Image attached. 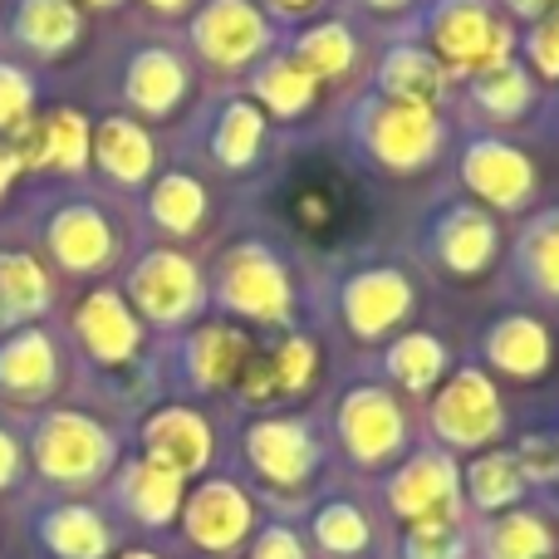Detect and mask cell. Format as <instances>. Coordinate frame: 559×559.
Returning a JSON list of instances; mask_svg holds the SVG:
<instances>
[{"label":"cell","instance_id":"1","mask_svg":"<svg viewBox=\"0 0 559 559\" xmlns=\"http://www.w3.org/2000/svg\"><path fill=\"white\" fill-rule=\"evenodd\" d=\"M427 49L442 59V69L452 79H476L486 69L515 59V29L511 15L496 10L491 0H432L423 20Z\"/></svg>","mask_w":559,"mask_h":559},{"label":"cell","instance_id":"2","mask_svg":"<svg viewBox=\"0 0 559 559\" xmlns=\"http://www.w3.org/2000/svg\"><path fill=\"white\" fill-rule=\"evenodd\" d=\"M348 133L364 147V157H373L383 173H423L442 153L447 123L427 104H397L383 94H364L354 118H348Z\"/></svg>","mask_w":559,"mask_h":559},{"label":"cell","instance_id":"3","mask_svg":"<svg viewBox=\"0 0 559 559\" xmlns=\"http://www.w3.org/2000/svg\"><path fill=\"white\" fill-rule=\"evenodd\" d=\"M212 299L231 319H246V324L275 329V324H289V314H295L289 271L280 261V251H271L265 241H236L231 251H222L212 275Z\"/></svg>","mask_w":559,"mask_h":559},{"label":"cell","instance_id":"4","mask_svg":"<svg viewBox=\"0 0 559 559\" xmlns=\"http://www.w3.org/2000/svg\"><path fill=\"white\" fill-rule=\"evenodd\" d=\"M29 452H35V472L55 486H94L118 462L114 432L98 417L74 413V407H55L39 417Z\"/></svg>","mask_w":559,"mask_h":559},{"label":"cell","instance_id":"5","mask_svg":"<svg viewBox=\"0 0 559 559\" xmlns=\"http://www.w3.org/2000/svg\"><path fill=\"white\" fill-rule=\"evenodd\" d=\"M123 299L133 305V314L143 324L157 329H182L202 314L206 305V275L192 255L173 251V246H153L133 261L123 285Z\"/></svg>","mask_w":559,"mask_h":559},{"label":"cell","instance_id":"6","mask_svg":"<svg viewBox=\"0 0 559 559\" xmlns=\"http://www.w3.org/2000/svg\"><path fill=\"white\" fill-rule=\"evenodd\" d=\"M192 49L202 64L236 74L275 55V20L255 0H202L192 15Z\"/></svg>","mask_w":559,"mask_h":559},{"label":"cell","instance_id":"7","mask_svg":"<svg viewBox=\"0 0 559 559\" xmlns=\"http://www.w3.org/2000/svg\"><path fill=\"white\" fill-rule=\"evenodd\" d=\"M417 309V285L397 265H364L338 285V319L354 338L378 344V338L397 334Z\"/></svg>","mask_w":559,"mask_h":559},{"label":"cell","instance_id":"8","mask_svg":"<svg viewBox=\"0 0 559 559\" xmlns=\"http://www.w3.org/2000/svg\"><path fill=\"white\" fill-rule=\"evenodd\" d=\"M506 427V407L486 368H456L432 397V432L447 447H486Z\"/></svg>","mask_w":559,"mask_h":559},{"label":"cell","instance_id":"9","mask_svg":"<svg viewBox=\"0 0 559 559\" xmlns=\"http://www.w3.org/2000/svg\"><path fill=\"white\" fill-rule=\"evenodd\" d=\"M456 173H462V187L491 212H521L535 192V163L506 138H472L456 157Z\"/></svg>","mask_w":559,"mask_h":559},{"label":"cell","instance_id":"10","mask_svg":"<svg viewBox=\"0 0 559 559\" xmlns=\"http://www.w3.org/2000/svg\"><path fill=\"white\" fill-rule=\"evenodd\" d=\"M338 442L348 447V456L364 466H378L388 456L403 452L407 442V413L388 388L358 383L338 403Z\"/></svg>","mask_w":559,"mask_h":559},{"label":"cell","instance_id":"11","mask_svg":"<svg viewBox=\"0 0 559 559\" xmlns=\"http://www.w3.org/2000/svg\"><path fill=\"white\" fill-rule=\"evenodd\" d=\"M74 338H79L88 364L123 368L143 354V319L133 314L123 289L98 285L74 305Z\"/></svg>","mask_w":559,"mask_h":559},{"label":"cell","instance_id":"12","mask_svg":"<svg viewBox=\"0 0 559 559\" xmlns=\"http://www.w3.org/2000/svg\"><path fill=\"white\" fill-rule=\"evenodd\" d=\"M20 167L25 173H84L94 163V123L79 108H49L45 118H29L25 128L10 133Z\"/></svg>","mask_w":559,"mask_h":559},{"label":"cell","instance_id":"13","mask_svg":"<svg viewBox=\"0 0 559 559\" xmlns=\"http://www.w3.org/2000/svg\"><path fill=\"white\" fill-rule=\"evenodd\" d=\"M45 251L59 271L69 275H98L114 265L118 231L94 202H64L45 216Z\"/></svg>","mask_w":559,"mask_h":559},{"label":"cell","instance_id":"14","mask_svg":"<svg viewBox=\"0 0 559 559\" xmlns=\"http://www.w3.org/2000/svg\"><path fill=\"white\" fill-rule=\"evenodd\" d=\"M456 466L442 452H417L388 481V506L407 525H456Z\"/></svg>","mask_w":559,"mask_h":559},{"label":"cell","instance_id":"15","mask_svg":"<svg viewBox=\"0 0 559 559\" xmlns=\"http://www.w3.org/2000/svg\"><path fill=\"white\" fill-rule=\"evenodd\" d=\"M432 255L442 271L452 275H481L496 265L501 255V226L486 206L472 202H452L432 216Z\"/></svg>","mask_w":559,"mask_h":559},{"label":"cell","instance_id":"16","mask_svg":"<svg viewBox=\"0 0 559 559\" xmlns=\"http://www.w3.org/2000/svg\"><path fill=\"white\" fill-rule=\"evenodd\" d=\"M192 88V69L173 45H143L123 64V104L143 118H173Z\"/></svg>","mask_w":559,"mask_h":559},{"label":"cell","instance_id":"17","mask_svg":"<svg viewBox=\"0 0 559 559\" xmlns=\"http://www.w3.org/2000/svg\"><path fill=\"white\" fill-rule=\"evenodd\" d=\"M246 462L271 486H299L319 466V442L299 417H261L246 432Z\"/></svg>","mask_w":559,"mask_h":559},{"label":"cell","instance_id":"18","mask_svg":"<svg viewBox=\"0 0 559 559\" xmlns=\"http://www.w3.org/2000/svg\"><path fill=\"white\" fill-rule=\"evenodd\" d=\"M212 447H216L212 423L182 403L157 407V413H147V423H143V456L157 466H167V472H177L182 481L197 472H206Z\"/></svg>","mask_w":559,"mask_h":559},{"label":"cell","instance_id":"19","mask_svg":"<svg viewBox=\"0 0 559 559\" xmlns=\"http://www.w3.org/2000/svg\"><path fill=\"white\" fill-rule=\"evenodd\" d=\"M251 338L236 324H197L192 334L177 348V364H182V378L202 393H216V388H231L236 378L251 364Z\"/></svg>","mask_w":559,"mask_h":559},{"label":"cell","instance_id":"20","mask_svg":"<svg viewBox=\"0 0 559 559\" xmlns=\"http://www.w3.org/2000/svg\"><path fill=\"white\" fill-rule=\"evenodd\" d=\"M182 525L192 545L226 555L251 531V501H246V491L236 481H206L192 491V501H182Z\"/></svg>","mask_w":559,"mask_h":559},{"label":"cell","instance_id":"21","mask_svg":"<svg viewBox=\"0 0 559 559\" xmlns=\"http://www.w3.org/2000/svg\"><path fill=\"white\" fill-rule=\"evenodd\" d=\"M59 344L49 329L25 324L10 338H0V393L20 397V403H35V397H49L59 388Z\"/></svg>","mask_w":559,"mask_h":559},{"label":"cell","instance_id":"22","mask_svg":"<svg viewBox=\"0 0 559 559\" xmlns=\"http://www.w3.org/2000/svg\"><path fill=\"white\" fill-rule=\"evenodd\" d=\"M94 167L108 177L114 187H147L157 167V143L138 118L128 114H108L94 123Z\"/></svg>","mask_w":559,"mask_h":559},{"label":"cell","instance_id":"23","mask_svg":"<svg viewBox=\"0 0 559 559\" xmlns=\"http://www.w3.org/2000/svg\"><path fill=\"white\" fill-rule=\"evenodd\" d=\"M447 88H452V74H447L442 59H437L427 45H407V39H403V45H388L383 59H378L373 94H383V98L442 108Z\"/></svg>","mask_w":559,"mask_h":559},{"label":"cell","instance_id":"24","mask_svg":"<svg viewBox=\"0 0 559 559\" xmlns=\"http://www.w3.org/2000/svg\"><path fill=\"white\" fill-rule=\"evenodd\" d=\"M481 358L506 378H540L555 364V338L535 314H501L481 334Z\"/></svg>","mask_w":559,"mask_h":559},{"label":"cell","instance_id":"25","mask_svg":"<svg viewBox=\"0 0 559 559\" xmlns=\"http://www.w3.org/2000/svg\"><path fill=\"white\" fill-rule=\"evenodd\" d=\"M319 79L309 74L299 59H289L285 49H275V55H265L261 64L251 69V104L261 108L265 118H285V123H295V118H305L309 108L319 104Z\"/></svg>","mask_w":559,"mask_h":559},{"label":"cell","instance_id":"26","mask_svg":"<svg viewBox=\"0 0 559 559\" xmlns=\"http://www.w3.org/2000/svg\"><path fill=\"white\" fill-rule=\"evenodd\" d=\"M265 133H271V118H265L251 98H226L212 118L206 153H212V163L226 167V173H246L251 163H261Z\"/></svg>","mask_w":559,"mask_h":559},{"label":"cell","instance_id":"27","mask_svg":"<svg viewBox=\"0 0 559 559\" xmlns=\"http://www.w3.org/2000/svg\"><path fill=\"white\" fill-rule=\"evenodd\" d=\"M55 305V280L35 251H0V324H35L45 309Z\"/></svg>","mask_w":559,"mask_h":559},{"label":"cell","instance_id":"28","mask_svg":"<svg viewBox=\"0 0 559 559\" xmlns=\"http://www.w3.org/2000/svg\"><path fill=\"white\" fill-rule=\"evenodd\" d=\"M10 29L29 55L59 59L79 45L84 15H79V0H20L15 15H10Z\"/></svg>","mask_w":559,"mask_h":559},{"label":"cell","instance_id":"29","mask_svg":"<svg viewBox=\"0 0 559 559\" xmlns=\"http://www.w3.org/2000/svg\"><path fill=\"white\" fill-rule=\"evenodd\" d=\"M118 501L128 506V515L143 525H167L177 511H182V476L167 472L157 462H128L123 476H118Z\"/></svg>","mask_w":559,"mask_h":559},{"label":"cell","instance_id":"30","mask_svg":"<svg viewBox=\"0 0 559 559\" xmlns=\"http://www.w3.org/2000/svg\"><path fill=\"white\" fill-rule=\"evenodd\" d=\"M285 55L299 59V64L319 79V84H334V79L354 74L358 39H354V29H348L344 20H314V25H305L295 39H289Z\"/></svg>","mask_w":559,"mask_h":559},{"label":"cell","instance_id":"31","mask_svg":"<svg viewBox=\"0 0 559 559\" xmlns=\"http://www.w3.org/2000/svg\"><path fill=\"white\" fill-rule=\"evenodd\" d=\"M515 275L540 299H559V206L535 212L515 236Z\"/></svg>","mask_w":559,"mask_h":559},{"label":"cell","instance_id":"32","mask_svg":"<svg viewBox=\"0 0 559 559\" xmlns=\"http://www.w3.org/2000/svg\"><path fill=\"white\" fill-rule=\"evenodd\" d=\"M206 187L192 173H163L147 187V222L167 236H197L206 222Z\"/></svg>","mask_w":559,"mask_h":559},{"label":"cell","instance_id":"33","mask_svg":"<svg viewBox=\"0 0 559 559\" xmlns=\"http://www.w3.org/2000/svg\"><path fill=\"white\" fill-rule=\"evenodd\" d=\"M466 94H472L476 114H481L486 123H515V118H525L535 104V79L521 59H506V64L466 79Z\"/></svg>","mask_w":559,"mask_h":559},{"label":"cell","instance_id":"34","mask_svg":"<svg viewBox=\"0 0 559 559\" xmlns=\"http://www.w3.org/2000/svg\"><path fill=\"white\" fill-rule=\"evenodd\" d=\"M383 373L393 378L403 393H432L447 373V344L437 334L407 329L383 348Z\"/></svg>","mask_w":559,"mask_h":559},{"label":"cell","instance_id":"35","mask_svg":"<svg viewBox=\"0 0 559 559\" xmlns=\"http://www.w3.org/2000/svg\"><path fill=\"white\" fill-rule=\"evenodd\" d=\"M39 540L59 559H104L114 535H108L104 515L88 511V506H55L39 521Z\"/></svg>","mask_w":559,"mask_h":559},{"label":"cell","instance_id":"36","mask_svg":"<svg viewBox=\"0 0 559 559\" xmlns=\"http://www.w3.org/2000/svg\"><path fill=\"white\" fill-rule=\"evenodd\" d=\"M466 491L481 511H506V506L521 501L525 491V466L515 452H481L466 472Z\"/></svg>","mask_w":559,"mask_h":559},{"label":"cell","instance_id":"37","mask_svg":"<svg viewBox=\"0 0 559 559\" xmlns=\"http://www.w3.org/2000/svg\"><path fill=\"white\" fill-rule=\"evenodd\" d=\"M271 364V378H275V393H305L319 373V348L309 344L305 334H289L275 344V354L265 358Z\"/></svg>","mask_w":559,"mask_h":559},{"label":"cell","instance_id":"38","mask_svg":"<svg viewBox=\"0 0 559 559\" xmlns=\"http://www.w3.org/2000/svg\"><path fill=\"white\" fill-rule=\"evenodd\" d=\"M550 555V531L535 515H506L491 531V559H545Z\"/></svg>","mask_w":559,"mask_h":559},{"label":"cell","instance_id":"39","mask_svg":"<svg viewBox=\"0 0 559 559\" xmlns=\"http://www.w3.org/2000/svg\"><path fill=\"white\" fill-rule=\"evenodd\" d=\"M314 535L329 555H358L368 545V521L348 501H334L314 515Z\"/></svg>","mask_w":559,"mask_h":559},{"label":"cell","instance_id":"40","mask_svg":"<svg viewBox=\"0 0 559 559\" xmlns=\"http://www.w3.org/2000/svg\"><path fill=\"white\" fill-rule=\"evenodd\" d=\"M35 118V79L20 64L0 59V133H15Z\"/></svg>","mask_w":559,"mask_h":559},{"label":"cell","instance_id":"41","mask_svg":"<svg viewBox=\"0 0 559 559\" xmlns=\"http://www.w3.org/2000/svg\"><path fill=\"white\" fill-rule=\"evenodd\" d=\"M521 49H525V64H531L540 79H559V10L525 29Z\"/></svg>","mask_w":559,"mask_h":559},{"label":"cell","instance_id":"42","mask_svg":"<svg viewBox=\"0 0 559 559\" xmlns=\"http://www.w3.org/2000/svg\"><path fill=\"white\" fill-rule=\"evenodd\" d=\"M407 559H456L462 555V535L456 525H407Z\"/></svg>","mask_w":559,"mask_h":559},{"label":"cell","instance_id":"43","mask_svg":"<svg viewBox=\"0 0 559 559\" xmlns=\"http://www.w3.org/2000/svg\"><path fill=\"white\" fill-rule=\"evenodd\" d=\"M521 466H525V476H559V447L555 442H545V437H531V442L521 447Z\"/></svg>","mask_w":559,"mask_h":559},{"label":"cell","instance_id":"44","mask_svg":"<svg viewBox=\"0 0 559 559\" xmlns=\"http://www.w3.org/2000/svg\"><path fill=\"white\" fill-rule=\"evenodd\" d=\"M251 559H305V550H299L295 531H285V525H271V531L255 540V555Z\"/></svg>","mask_w":559,"mask_h":559},{"label":"cell","instance_id":"45","mask_svg":"<svg viewBox=\"0 0 559 559\" xmlns=\"http://www.w3.org/2000/svg\"><path fill=\"white\" fill-rule=\"evenodd\" d=\"M20 472H25V452H20V442L0 427V491H10V486L20 481Z\"/></svg>","mask_w":559,"mask_h":559},{"label":"cell","instance_id":"46","mask_svg":"<svg viewBox=\"0 0 559 559\" xmlns=\"http://www.w3.org/2000/svg\"><path fill=\"white\" fill-rule=\"evenodd\" d=\"M255 5H261L265 15H280V20H305V15H314L324 0H255Z\"/></svg>","mask_w":559,"mask_h":559},{"label":"cell","instance_id":"47","mask_svg":"<svg viewBox=\"0 0 559 559\" xmlns=\"http://www.w3.org/2000/svg\"><path fill=\"white\" fill-rule=\"evenodd\" d=\"M501 5L511 10L515 20H531V25H535V20L555 15V10H559V0H501Z\"/></svg>","mask_w":559,"mask_h":559},{"label":"cell","instance_id":"48","mask_svg":"<svg viewBox=\"0 0 559 559\" xmlns=\"http://www.w3.org/2000/svg\"><path fill=\"white\" fill-rule=\"evenodd\" d=\"M25 173V167H20V157H15V147L10 143H0V197L10 192V187H15V177Z\"/></svg>","mask_w":559,"mask_h":559},{"label":"cell","instance_id":"49","mask_svg":"<svg viewBox=\"0 0 559 559\" xmlns=\"http://www.w3.org/2000/svg\"><path fill=\"white\" fill-rule=\"evenodd\" d=\"M147 10H157V15H187V10L197 5V0H143Z\"/></svg>","mask_w":559,"mask_h":559},{"label":"cell","instance_id":"50","mask_svg":"<svg viewBox=\"0 0 559 559\" xmlns=\"http://www.w3.org/2000/svg\"><path fill=\"white\" fill-rule=\"evenodd\" d=\"M364 10H373V15H397V10H407L413 0H358Z\"/></svg>","mask_w":559,"mask_h":559},{"label":"cell","instance_id":"51","mask_svg":"<svg viewBox=\"0 0 559 559\" xmlns=\"http://www.w3.org/2000/svg\"><path fill=\"white\" fill-rule=\"evenodd\" d=\"M84 5H94V10H114V5H123V0H84Z\"/></svg>","mask_w":559,"mask_h":559},{"label":"cell","instance_id":"52","mask_svg":"<svg viewBox=\"0 0 559 559\" xmlns=\"http://www.w3.org/2000/svg\"><path fill=\"white\" fill-rule=\"evenodd\" d=\"M123 559H157V555H147V550H128Z\"/></svg>","mask_w":559,"mask_h":559}]
</instances>
